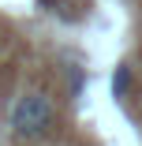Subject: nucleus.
<instances>
[{
	"mask_svg": "<svg viewBox=\"0 0 142 146\" xmlns=\"http://www.w3.org/2000/svg\"><path fill=\"white\" fill-rule=\"evenodd\" d=\"M8 127L15 139H26V142H38L52 131V101L38 90H26L11 101L8 109Z\"/></svg>",
	"mask_w": 142,
	"mask_h": 146,
	"instance_id": "nucleus-1",
	"label": "nucleus"
},
{
	"mask_svg": "<svg viewBox=\"0 0 142 146\" xmlns=\"http://www.w3.org/2000/svg\"><path fill=\"white\" fill-rule=\"evenodd\" d=\"M127 86H131V68H127V64H120V68H116V75H112V94L124 98V94H127Z\"/></svg>",
	"mask_w": 142,
	"mask_h": 146,
	"instance_id": "nucleus-2",
	"label": "nucleus"
}]
</instances>
